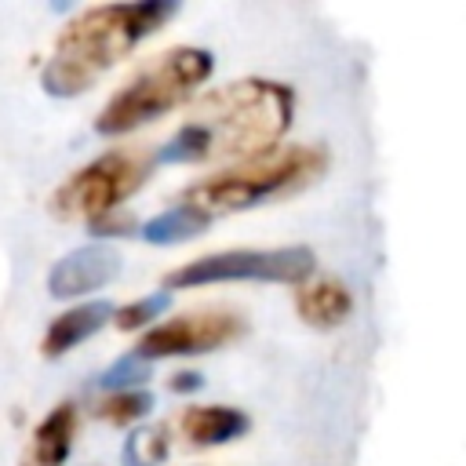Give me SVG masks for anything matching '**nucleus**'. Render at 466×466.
I'll use <instances>...</instances> for the list:
<instances>
[{
	"label": "nucleus",
	"mask_w": 466,
	"mask_h": 466,
	"mask_svg": "<svg viewBox=\"0 0 466 466\" xmlns=\"http://www.w3.org/2000/svg\"><path fill=\"white\" fill-rule=\"evenodd\" d=\"M295 124V91L280 80L244 76L204 95L182 127L153 153L157 164L251 160L280 146Z\"/></svg>",
	"instance_id": "obj_1"
},
{
	"label": "nucleus",
	"mask_w": 466,
	"mask_h": 466,
	"mask_svg": "<svg viewBox=\"0 0 466 466\" xmlns=\"http://www.w3.org/2000/svg\"><path fill=\"white\" fill-rule=\"evenodd\" d=\"M175 11V0H120L84 7L58 33L55 51L40 69L44 91L55 98L84 95L106 69H113L146 36H153Z\"/></svg>",
	"instance_id": "obj_2"
},
{
	"label": "nucleus",
	"mask_w": 466,
	"mask_h": 466,
	"mask_svg": "<svg viewBox=\"0 0 466 466\" xmlns=\"http://www.w3.org/2000/svg\"><path fill=\"white\" fill-rule=\"evenodd\" d=\"M211 73H215V55L208 47L175 44V47L153 55L146 66H138L109 95V102L95 116V131L106 138L138 131V127L160 120L164 113L186 106L197 95V87L208 84Z\"/></svg>",
	"instance_id": "obj_3"
},
{
	"label": "nucleus",
	"mask_w": 466,
	"mask_h": 466,
	"mask_svg": "<svg viewBox=\"0 0 466 466\" xmlns=\"http://www.w3.org/2000/svg\"><path fill=\"white\" fill-rule=\"evenodd\" d=\"M328 167V153L320 146H277L262 157L226 164L197 182H189L178 200L208 215L211 222L222 215H237L258 208L273 197H284L306 182H313Z\"/></svg>",
	"instance_id": "obj_4"
},
{
	"label": "nucleus",
	"mask_w": 466,
	"mask_h": 466,
	"mask_svg": "<svg viewBox=\"0 0 466 466\" xmlns=\"http://www.w3.org/2000/svg\"><path fill=\"white\" fill-rule=\"evenodd\" d=\"M317 269V255L306 244H284V248H229L215 255H200L193 262L175 266L164 284L171 291L186 288H208V284H295L302 288Z\"/></svg>",
	"instance_id": "obj_5"
},
{
	"label": "nucleus",
	"mask_w": 466,
	"mask_h": 466,
	"mask_svg": "<svg viewBox=\"0 0 466 466\" xmlns=\"http://www.w3.org/2000/svg\"><path fill=\"white\" fill-rule=\"evenodd\" d=\"M153 157L142 149H109L73 171L55 193H51V211L58 218H84L95 222L109 211H120V204L138 193L153 171Z\"/></svg>",
	"instance_id": "obj_6"
},
{
	"label": "nucleus",
	"mask_w": 466,
	"mask_h": 466,
	"mask_svg": "<svg viewBox=\"0 0 466 466\" xmlns=\"http://www.w3.org/2000/svg\"><path fill=\"white\" fill-rule=\"evenodd\" d=\"M240 331H244V320L229 309H193L142 331L135 342V353L149 364L164 357H200L233 342Z\"/></svg>",
	"instance_id": "obj_7"
},
{
	"label": "nucleus",
	"mask_w": 466,
	"mask_h": 466,
	"mask_svg": "<svg viewBox=\"0 0 466 466\" xmlns=\"http://www.w3.org/2000/svg\"><path fill=\"white\" fill-rule=\"evenodd\" d=\"M120 269H124L120 251L109 248L106 240H91V244L66 251L47 269V291L51 299H84V295L109 288L120 277Z\"/></svg>",
	"instance_id": "obj_8"
},
{
	"label": "nucleus",
	"mask_w": 466,
	"mask_h": 466,
	"mask_svg": "<svg viewBox=\"0 0 466 466\" xmlns=\"http://www.w3.org/2000/svg\"><path fill=\"white\" fill-rule=\"evenodd\" d=\"M113 313H116V306H113L109 299H87V302H76V306L62 309V313L47 324L44 342H40V353H44L47 360L66 357L69 350H76L80 342H87L91 335H98V331L113 320Z\"/></svg>",
	"instance_id": "obj_9"
},
{
	"label": "nucleus",
	"mask_w": 466,
	"mask_h": 466,
	"mask_svg": "<svg viewBox=\"0 0 466 466\" xmlns=\"http://www.w3.org/2000/svg\"><path fill=\"white\" fill-rule=\"evenodd\" d=\"M178 426L193 448H218L240 441L251 430V419L233 404H193L178 415Z\"/></svg>",
	"instance_id": "obj_10"
},
{
	"label": "nucleus",
	"mask_w": 466,
	"mask_h": 466,
	"mask_svg": "<svg viewBox=\"0 0 466 466\" xmlns=\"http://www.w3.org/2000/svg\"><path fill=\"white\" fill-rule=\"evenodd\" d=\"M295 313L302 317V324H309L317 331H331V328H339V324L350 320V313H353V291L342 280H335V277L306 280L295 291Z\"/></svg>",
	"instance_id": "obj_11"
},
{
	"label": "nucleus",
	"mask_w": 466,
	"mask_h": 466,
	"mask_svg": "<svg viewBox=\"0 0 466 466\" xmlns=\"http://www.w3.org/2000/svg\"><path fill=\"white\" fill-rule=\"evenodd\" d=\"M73 437H76V404L62 400L33 430V444H29L25 462L29 466H66V459L73 451Z\"/></svg>",
	"instance_id": "obj_12"
},
{
	"label": "nucleus",
	"mask_w": 466,
	"mask_h": 466,
	"mask_svg": "<svg viewBox=\"0 0 466 466\" xmlns=\"http://www.w3.org/2000/svg\"><path fill=\"white\" fill-rule=\"evenodd\" d=\"M208 226H211V218H208V215H200L197 208H189V204L175 200V204H171V208H164L160 215L146 218L138 237H142L146 244H160V248H171V244H182V240H193V237H200Z\"/></svg>",
	"instance_id": "obj_13"
},
{
	"label": "nucleus",
	"mask_w": 466,
	"mask_h": 466,
	"mask_svg": "<svg viewBox=\"0 0 466 466\" xmlns=\"http://www.w3.org/2000/svg\"><path fill=\"white\" fill-rule=\"evenodd\" d=\"M167 426H135L127 437H124V448H120V459L124 466H160L167 459Z\"/></svg>",
	"instance_id": "obj_14"
},
{
	"label": "nucleus",
	"mask_w": 466,
	"mask_h": 466,
	"mask_svg": "<svg viewBox=\"0 0 466 466\" xmlns=\"http://www.w3.org/2000/svg\"><path fill=\"white\" fill-rule=\"evenodd\" d=\"M171 306V291H153V295H142V299H131L127 306H116L113 313V324L120 331H138V328H157L164 309Z\"/></svg>",
	"instance_id": "obj_15"
},
{
	"label": "nucleus",
	"mask_w": 466,
	"mask_h": 466,
	"mask_svg": "<svg viewBox=\"0 0 466 466\" xmlns=\"http://www.w3.org/2000/svg\"><path fill=\"white\" fill-rule=\"evenodd\" d=\"M153 411V393L149 390H124V393H109L98 404V419L113 422V426H131L138 419H146Z\"/></svg>",
	"instance_id": "obj_16"
},
{
	"label": "nucleus",
	"mask_w": 466,
	"mask_h": 466,
	"mask_svg": "<svg viewBox=\"0 0 466 466\" xmlns=\"http://www.w3.org/2000/svg\"><path fill=\"white\" fill-rule=\"evenodd\" d=\"M149 379V360H142L135 350L124 353L120 360H113L102 375H98V386L109 390V393H124V390H142V382Z\"/></svg>",
	"instance_id": "obj_17"
},
{
	"label": "nucleus",
	"mask_w": 466,
	"mask_h": 466,
	"mask_svg": "<svg viewBox=\"0 0 466 466\" xmlns=\"http://www.w3.org/2000/svg\"><path fill=\"white\" fill-rule=\"evenodd\" d=\"M87 233H95L98 240H102V237H131V233H142V222H138L131 211L120 208V211H109V215L87 222Z\"/></svg>",
	"instance_id": "obj_18"
},
{
	"label": "nucleus",
	"mask_w": 466,
	"mask_h": 466,
	"mask_svg": "<svg viewBox=\"0 0 466 466\" xmlns=\"http://www.w3.org/2000/svg\"><path fill=\"white\" fill-rule=\"evenodd\" d=\"M167 386H171L175 393H197V390L204 386V375H200V371H175Z\"/></svg>",
	"instance_id": "obj_19"
}]
</instances>
